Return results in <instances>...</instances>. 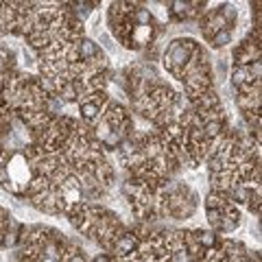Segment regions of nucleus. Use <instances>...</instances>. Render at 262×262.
<instances>
[{
  "label": "nucleus",
  "mask_w": 262,
  "mask_h": 262,
  "mask_svg": "<svg viewBox=\"0 0 262 262\" xmlns=\"http://www.w3.org/2000/svg\"><path fill=\"white\" fill-rule=\"evenodd\" d=\"M206 216L212 225V232H221V234H229L240 225V210L236 208V203L225 201L221 208L216 210H206Z\"/></svg>",
  "instance_id": "2"
},
{
  "label": "nucleus",
  "mask_w": 262,
  "mask_h": 262,
  "mask_svg": "<svg viewBox=\"0 0 262 262\" xmlns=\"http://www.w3.org/2000/svg\"><path fill=\"white\" fill-rule=\"evenodd\" d=\"M232 39H234L232 29H223V31H219V33H214V35L210 37L208 42L212 44V48H223V46L232 44Z\"/></svg>",
  "instance_id": "6"
},
{
  "label": "nucleus",
  "mask_w": 262,
  "mask_h": 262,
  "mask_svg": "<svg viewBox=\"0 0 262 262\" xmlns=\"http://www.w3.org/2000/svg\"><path fill=\"white\" fill-rule=\"evenodd\" d=\"M201 44H196L192 37H177L168 44L166 52L162 57V66L166 68L168 75H173L175 79H179L181 70L188 66V61L192 59L194 50L199 48Z\"/></svg>",
  "instance_id": "1"
},
{
  "label": "nucleus",
  "mask_w": 262,
  "mask_h": 262,
  "mask_svg": "<svg viewBox=\"0 0 262 262\" xmlns=\"http://www.w3.org/2000/svg\"><path fill=\"white\" fill-rule=\"evenodd\" d=\"M192 238L196 240V245L203 247L206 251H214L221 242V236L212 232V229H194L192 232Z\"/></svg>",
  "instance_id": "5"
},
{
  "label": "nucleus",
  "mask_w": 262,
  "mask_h": 262,
  "mask_svg": "<svg viewBox=\"0 0 262 262\" xmlns=\"http://www.w3.org/2000/svg\"><path fill=\"white\" fill-rule=\"evenodd\" d=\"M260 61V33L249 35L245 42L236 46L234 50V63L236 66H251Z\"/></svg>",
  "instance_id": "3"
},
{
  "label": "nucleus",
  "mask_w": 262,
  "mask_h": 262,
  "mask_svg": "<svg viewBox=\"0 0 262 262\" xmlns=\"http://www.w3.org/2000/svg\"><path fill=\"white\" fill-rule=\"evenodd\" d=\"M166 7H168L170 22H183V20L201 18L203 11H206V3H181V0H173V3H166Z\"/></svg>",
  "instance_id": "4"
}]
</instances>
